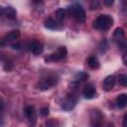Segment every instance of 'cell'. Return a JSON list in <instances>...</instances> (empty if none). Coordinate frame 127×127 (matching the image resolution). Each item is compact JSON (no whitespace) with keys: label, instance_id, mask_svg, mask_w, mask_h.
<instances>
[{"label":"cell","instance_id":"1","mask_svg":"<svg viewBox=\"0 0 127 127\" xmlns=\"http://www.w3.org/2000/svg\"><path fill=\"white\" fill-rule=\"evenodd\" d=\"M93 28L98 31H107L113 25V19L109 15H100L93 21Z\"/></svg>","mask_w":127,"mask_h":127},{"label":"cell","instance_id":"2","mask_svg":"<svg viewBox=\"0 0 127 127\" xmlns=\"http://www.w3.org/2000/svg\"><path fill=\"white\" fill-rule=\"evenodd\" d=\"M90 119H91V127H113L112 123L104 124V117L101 114L99 110H92L90 113Z\"/></svg>","mask_w":127,"mask_h":127},{"label":"cell","instance_id":"3","mask_svg":"<svg viewBox=\"0 0 127 127\" xmlns=\"http://www.w3.org/2000/svg\"><path fill=\"white\" fill-rule=\"evenodd\" d=\"M68 11L74 17V19L77 22L82 23V22L85 21L86 14H85V11H84V9L82 8L81 5H79V4H73L70 7H68Z\"/></svg>","mask_w":127,"mask_h":127},{"label":"cell","instance_id":"4","mask_svg":"<svg viewBox=\"0 0 127 127\" xmlns=\"http://www.w3.org/2000/svg\"><path fill=\"white\" fill-rule=\"evenodd\" d=\"M58 82V77L55 76V75H49L45 78H43L39 84H38V88L40 90H48L50 89L51 87L55 86Z\"/></svg>","mask_w":127,"mask_h":127},{"label":"cell","instance_id":"5","mask_svg":"<svg viewBox=\"0 0 127 127\" xmlns=\"http://www.w3.org/2000/svg\"><path fill=\"white\" fill-rule=\"evenodd\" d=\"M66 54H67L66 48L65 47H60L55 53L51 54L48 58H46L45 61L46 62H58V61L64 59L66 57Z\"/></svg>","mask_w":127,"mask_h":127},{"label":"cell","instance_id":"6","mask_svg":"<svg viewBox=\"0 0 127 127\" xmlns=\"http://www.w3.org/2000/svg\"><path fill=\"white\" fill-rule=\"evenodd\" d=\"M75 102H76V99L72 95L68 94L67 97L62 102V105H61L62 109L64 111H70L75 106Z\"/></svg>","mask_w":127,"mask_h":127},{"label":"cell","instance_id":"7","mask_svg":"<svg viewBox=\"0 0 127 127\" xmlns=\"http://www.w3.org/2000/svg\"><path fill=\"white\" fill-rule=\"evenodd\" d=\"M82 94H83L84 98H86V99H91V98H93V97L96 95V89H95V87L93 86V84L87 83V84L84 86L83 90H82Z\"/></svg>","mask_w":127,"mask_h":127},{"label":"cell","instance_id":"8","mask_svg":"<svg viewBox=\"0 0 127 127\" xmlns=\"http://www.w3.org/2000/svg\"><path fill=\"white\" fill-rule=\"evenodd\" d=\"M28 48H29V50H30L33 54H35V55H40V54H42L43 51H44L43 45H42L40 42H38V41H32V42L29 44Z\"/></svg>","mask_w":127,"mask_h":127},{"label":"cell","instance_id":"9","mask_svg":"<svg viewBox=\"0 0 127 127\" xmlns=\"http://www.w3.org/2000/svg\"><path fill=\"white\" fill-rule=\"evenodd\" d=\"M116 83V77L114 75H108L105 77L104 81H103V89L106 91H110Z\"/></svg>","mask_w":127,"mask_h":127},{"label":"cell","instance_id":"10","mask_svg":"<svg viewBox=\"0 0 127 127\" xmlns=\"http://www.w3.org/2000/svg\"><path fill=\"white\" fill-rule=\"evenodd\" d=\"M24 113L26 115V117L29 119L30 122H33V124L36 122V110H35V107L32 106V105H28L24 108Z\"/></svg>","mask_w":127,"mask_h":127},{"label":"cell","instance_id":"11","mask_svg":"<svg viewBox=\"0 0 127 127\" xmlns=\"http://www.w3.org/2000/svg\"><path fill=\"white\" fill-rule=\"evenodd\" d=\"M116 104H117V107L124 108L126 106V104H127V94L126 93L119 94L117 99H116Z\"/></svg>","mask_w":127,"mask_h":127},{"label":"cell","instance_id":"12","mask_svg":"<svg viewBox=\"0 0 127 127\" xmlns=\"http://www.w3.org/2000/svg\"><path fill=\"white\" fill-rule=\"evenodd\" d=\"M87 64L89 65V67H91L92 69H97L99 66H100V64H99V61L96 57L94 56H91L88 58L87 60Z\"/></svg>","mask_w":127,"mask_h":127},{"label":"cell","instance_id":"13","mask_svg":"<svg viewBox=\"0 0 127 127\" xmlns=\"http://www.w3.org/2000/svg\"><path fill=\"white\" fill-rule=\"evenodd\" d=\"M45 27L47 29H50V30H57V29H60V27L58 26V23L54 20V19H47L45 21Z\"/></svg>","mask_w":127,"mask_h":127},{"label":"cell","instance_id":"14","mask_svg":"<svg viewBox=\"0 0 127 127\" xmlns=\"http://www.w3.org/2000/svg\"><path fill=\"white\" fill-rule=\"evenodd\" d=\"M114 39L116 41H118L119 43L120 42H123L124 40V30L122 28H116L115 31H114Z\"/></svg>","mask_w":127,"mask_h":127},{"label":"cell","instance_id":"15","mask_svg":"<svg viewBox=\"0 0 127 127\" xmlns=\"http://www.w3.org/2000/svg\"><path fill=\"white\" fill-rule=\"evenodd\" d=\"M4 14L6 15V17L8 18H11V19H14L16 17V10L11 7V6H8L6 8H4Z\"/></svg>","mask_w":127,"mask_h":127},{"label":"cell","instance_id":"16","mask_svg":"<svg viewBox=\"0 0 127 127\" xmlns=\"http://www.w3.org/2000/svg\"><path fill=\"white\" fill-rule=\"evenodd\" d=\"M19 37H20V31H18V30H13V31H11V32H9V33L7 34L6 39H7L8 41H15V40H17Z\"/></svg>","mask_w":127,"mask_h":127},{"label":"cell","instance_id":"17","mask_svg":"<svg viewBox=\"0 0 127 127\" xmlns=\"http://www.w3.org/2000/svg\"><path fill=\"white\" fill-rule=\"evenodd\" d=\"M87 78H88V74L86 72H84V71H78L74 75V79L76 81H84Z\"/></svg>","mask_w":127,"mask_h":127},{"label":"cell","instance_id":"18","mask_svg":"<svg viewBox=\"0 0 127 127\" xmlns=\"http://www.w3.org/2000/svg\"><path fill=\"white\" fill-rule=\"evenodd\" d=\"M56 17L59 21H64V19L65 18V10L64 8H60L56 11Z\"/></svg>","mask_w":127,"mask_h":127},{"label":"cell","instance_id":"19","mask_svg":"<svg viewBox=\"0 0 127 127\" xmlns=\"http://www.w3.org/2000/svg\"><path fill=\"white\" fill-rule=\"evenodd\" d=\"M118 80H119V83L121 85H123V86L127 85V75L126 74H119Z\"/></svg>","mask_w":127,"mask_h":127},{"label":"cell","instance_id":"20","mask_svg":"<svg viewBox=\"0 0 127 127\" xmlns=\"http://www.w3.org/2000/svg\"><path fill=\"white\" fill-rule=\"evenodd\" d=\"M99 7V1H92L90 3V9L94 10V9H98Z\"/></svg>","mask_w":127,"mask_h":127},{"label":"cell","instance_id":"21","mask_svg":"<svg viewBox=\"0 0 127 127\" xmlns=\"http://www.w3.org/2000/svg\"><path fill=\"white\" fill-rule=\"evenodd\" d=\"M41 114H42L43 116L49 115V107H48V106H44V107L41 109Z\"/></svg>","mask_w":127,"mask_h":127},{"label":"cell","instance_id":"22","mask_svg":"<svg viewBox=\"0 0 127 127\" xmlns=\"http://www.w3.org/2000/svg\"><path fill=\"white\" fill-rule=\"evenodd\" d=\"M4 107H5V103H4V100H3L2 98H0V113L3 111Z\"/></svg>","mask_w":127,"mask_h":127},{"label":"cell","instance_id":"23","mask_svg":"<svg viewBox=\"0 0 127 127\" xmlns=\"http://www.w3.org/2000/svg\"><path fill=\"white\" fill-rule=\"evenodd\" d=\"M103 3H104L106 6H111V5L114 3V1H113V0H104Z\"/></svg>","mask_w":127,"mask_h":127},{"label":"cell","instance_id":"24","mask_svg":"<svg viewBox=\"0 0 127 127\" xmlns=\"http://www.w3.org/2000/svg\"><path fill=\"white\" fill-rule=\"evenodd\" d=\"M123 127H127V114H125L123 117Z\"/></svg>","mask_w":127,"mask_h":127},{"label":"cell","instance_id":"25","mask_svg":"<svg viewBox=\"0 0 127 127\" xmlns=\"http://www.w3.org/2000/svg\"><path fill=\"white\" fill-rule=\"evenodd\" d=\"M2 14H4V7L0 6V16H1Z\"/></svg>","mask_w":127,"mask_h":127}]
</instances>
